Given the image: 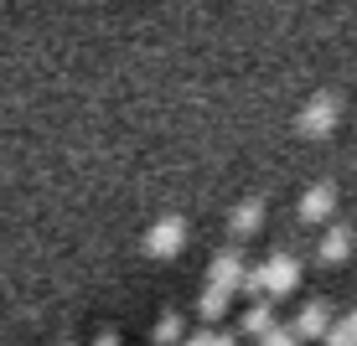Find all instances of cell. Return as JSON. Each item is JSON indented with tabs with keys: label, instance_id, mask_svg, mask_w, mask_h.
I'll return each instance as SVG.
<instances>
[{
	"label": "cell",
	"instance_id": "1",
	"mask_svg": "<svg viewBox=\"0 0 357 346\" xmlns=\"http://www.w3.org/2000/svg\"><path fill=\"white\" fill-rule=\"evenodd\" d=\"M254 279H259V290H264V294H285V290H295V284H301V258L275 253L269 264L254 269Z\"/></svg>",
	"mask_w": 357,
	"mask_h": 346
},
{
	"label": "cell",
	"instance_id": "2",
	"mask_svg": "<svg viewBox=\"0 0 357 346\" xmlns=\"http://www.w3.org/2000/svg\"><path fill=\"white\" fill-rule=\"evenodd\" d=\"M181 243H187V222H181V217H166V222H155V228H151L145 249H151L155 258H171V253H181Z\"/></svg>",
	"mask_w": 357,
	"mask_h": 346
},
{
	"label": "cell",
	"instance_id": "3",
	"mask_svg": "<svg viewBox=\"0 0 357 346\" xmlns=\"http://www.w3.org/2000/svg\"><path fill=\"white\" fill-rule=\"evenodd\" d=\"M238 279H243V258H238V249H223L213 258V269H207V284H213V290H238Z\"/></svg>",
	"mask_w": 357,
	"mask_h": 346
},
{
	"label": "cell",
	"instance_id": "4",
	"mask_svg": "<svg viewBox=\"0 0 357 346\" xmlns=\"http://www.w3.org/2000/svg\"><path fill=\"white\" fill-rule=\"evenodd\" d=\"M295 341H311V336H326L331 331V310H326V300H311L301 315H295Z\"/></svg>",
	"mask_w": 357,
	"mask_h": 346
},
{
	"label": "cell",
	"instance_id": "5",
	"mask_svg": "<svg viewBox=\"0 0 357 346\" xmlns=\"http://www.w3.org/2000/svg\"><path fill=\"white\" fill-rule=\"evenodd\" d=\"M331 125H337V98H316V104L301 114V129L305 134H326Z\"/></svg>",
	"mask_w": 357,
	"mask_h": 346
},
{
	"label": "cell",
	"instance_id": "6",
	"mask_svg": "<svg viewBox=\"0 0 357 346\" xmlns=\"http://www.w3.org/2000/svg\"><path fill=\"white\" fill-rule=\"evenodd\" d=\"M331 207H337V191H331V187H311V191H305V202H301V217L305 222H321V217H331Z\"/></svg>",
	"mask_w": 357,
	"mask_h": 346
},
{
	"label": "cell",
	"instance_id": "7",
	"mask_svg": "<svg viewBox=\"0 0 357 346\" xmlns=\"http://www.w3.org/2000/svg\"><path fill=\"white\" fill-rule=\"evenodd\" d=\"M347 253H352V233H347V228H326V238H321V258H326V264H342Z\"/></svg>",
	"mask_w": 357,
	"mask_h": 346
},
{
	"label": "cell",
	"instance_id": "8",
	"mask_svg": "<svg viewBox=\"0 0 357 346\" xmlns=\"http://www.w3.org/2000/svg\"><path fill=\"white\" fill-rule=\"evenodd\" d=\"M228 300H233L228 290H213V284H207V290H202V300H197V315H202L207 326H213V320H223V310H228Z\"/></svg>",
	"mask_w": 357,
	"mask_h": 346
},
{
	"label": "cell",
	"instance_id": "9",
	"mask_svg": "<svg viewBox=\"0 0 357 346\" xmlns=\"http://www.w3.org/2000/svg\"><path fill=\"white\" fill-rule=\"evenodd\" d=\"M259 222H264V202H243L238 212H233V238H249Z\"/></svg>",
	"mask_w": 357,
	"mask_h": 346
},
{
	"label": "cell",
	"instance_id": "10",
	"mask_svg": "<svg viewBox=\"0 0 357 346\" xmlns=\"http://www.w3.org/2000/svg\"><path fill=\"white\" fill-rule=\"evenodd\" d=\"M269 326H275V310H269L264 300H254L249 310H243V331H249V336H264Z\"/></svg>",
	"mask_w": 357,
	"mask_h": 346
},
{
	"label": "cell",
	"instance_id": "11",
	"mask_svg": "<svg viewBox=\"0 0 357 346\" xmlns=\"http://www.w3.org/2000/svg\"><path fill=\"white\" fill-rule=\"evenodd\" d=\"M176 341H181V315L166 310L161 320H155V346H176Z\"/></svg>",
	"mask_w": 357,
	"mask_h": 346
},
{
	"label": "cell",
	"instance_id": "12",
	"mask_svg": "<svg viewBox=\"0 0 357 346\" xmlns=\"http://www.w3.org/2000/svg\"><path fill=\"white\" fill-rule=\"evenodd\" d=\"M259 341H264V346H301V341H295V331H290V326H269Z\"/></svg>",
	"mask_w": 357,
	"mask_h": 346
},
{
	"label": "cell",
	"instance_id": "13",
	"mask_svg": "<svg viewBox=\"0 0 357 346\" xmlns=\"http://www.w3.org/2000/svg\"><path fill=\"white\" fill-rule=\"evenodd\" d=\"M187 346H233V341H228V336H213V331H197Z\"/></svg>",
	"mask_w": 357,
	"mask_h": 346
},
{
	"label": "cell",
	"instance_id": "14",
	"mask_svg": "<svg viewBox=\"0 0 357 346\" xmlns=\"http://www.w3.org/2000/svg\"><path fill=\"white\" fill-rule=\"evenodd\" d=\"M93 346H119V336H98Z\"/></svg>",
	"mask_w": 357,
	"mask_h": 346
},
{
	"label": "cell",
	"instance_id": "15",
	"mask_svg": "<svg viewBox=\"0 0 357 346\" xmlns=\"http://www.w3.org/2000/svg\"><path fill=\"white\" fill-rule=\"evenodd\" d=\"M63 346H68V341H63Z\"/></svg>",
	"mask_w": 357,
	"mask_h": 346
}]
</instances>
